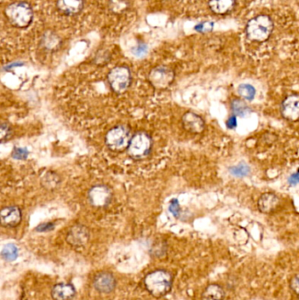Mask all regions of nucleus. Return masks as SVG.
<instances>
[{"instance_id": "obj_1", "label": "nucleus", "mask_w": 299, "mask_h": 300, "mask_svg": "<svg viewBox=\"0 0 299 300\" xmlns=\"http://www.w3.org/2000/svg\"><path fill=\"white\" fill-rule=\"evenodd\" d=\"M4 15L11 26L18 28H26L33 22V11L28 3L18 1L7 5Z\"/></svg>"}, {"instance_id": "obj_2", "label": "nucleus", "mask_w": 299, "mask_h": 300, "mask_svg": "<svg viewBox=\"0 0 299 300\" xmlns=\"http://www.w3.org/2000/svg\"><path fill=\"white\" fill-rule=\"evenodd\" d=\"M144 284L148 292L155 298L167 295L172 287V276L168 271L158 270L147 275Z\"/></svg>"}, {"instance_id": "obj_3", "label": "nucleus", "mask_w": 299, "mask_h": 300, "mask_svg": "<svg viewBox=\"0 0 299 300\" xmlns=\"http://www.w3.org/2000/svg\"><path fill=\"white\" fill-rule=\"evenodd\" d=\"M273 29V21L270 16L261 14L248 21L246 32L249 40L263 42L270 38Z\"/></svg>"}, {"instance_id": "obj_4", "label": "nucleus", "mask_w": 299, "mask_h": 300, "mask_svg": "<svg viewBox=\"0 0 299 300\" xmlns=\"http://www.w3.org/2000/svg\"><path fill=\"white\" fill-rule=\"evenodd\" d=\"M152 147L153 142L147 133H136L128 146V155L134 160H143L150 155Z\"/></svg>"}, {"instance_id": "obj_5", "label": "nucleus", "mask_w": 299, "mask_h": 300, "mask_svg": "<svg viewBox=\"0 0 299 300\" xmlns=\"http://www.w3.org/2000/svg\"><path fill=\"white\" fill-rule=\"evenodd\" d=\"M131 139L129 128L126 126H117L106 134V144L112 151L121 152L128 150Z\"/></svg>"}, {"instance_id": "obj_6", "label": "nucleus", "mask_w": 299, "mask_h": 300, "mask_svg": "<svg viewBox=\"0 0 299 300\" xmlns=\"http://www.w3.org/2000/svg\"><path fill=\"white\" fill-rule=\"evenodd\" d=\"M107 81L113 92L116 94H123L131 85V71L128 67H115L108 73Z\"/></svg>"}, {"instance_id": "obj_7", "label": "nucleus", "mask_w": 299, "mask_h": 300, "mask_svg": "<svg viewBox=\"0 0 299 300\" xmlns=\"http://www.w3.org/2000/svg\"><path fill=\"white\" fill-rule=\"evenodd\" d=\"M175 79L174 71L166 66L153 68L149 75V81L152 86L158 90H164L171 85Z\"/></svg>"}, {"instance_id": "obj_8", "label": "nucleus", "mask_w": 299, "mask_h": 300, "mask_svg": "<svg viewBox=\"0 0 299 300\" xmlns=\"http://www.w3.org/2000/svg\"><path fill=\"white\" fill-rule=\"evenodd\" d=\"M113 194L108 187L103 184L92 187L89 191V200L93 206L98 208L106 207L112 200Z\"/></svg>"}, {"instance_id": "obj_9", "label": "nucleus", "mask_w": 299, "mask_h": 300, "mask_svg": "<svg viewBox=\"0 0 299 300\" xmlns=\"http://www.w3.org/2000/svg\"><path fill=\"white\" fill-rule=\"evenodd\" d=\"M282 116L292 122L299 121V95L287 96L281 105Z\"/></svg>"}, {"instance_id": "obj_10", "label": "nucleus", "mask_w": 299, "mask_h": 300, "mask_svg": "<svg viewBox=\"0 0 299 300\" xmlns=\"http://www.w3.org/2000/svg\"><path fill=\"white\" fill-rule=\"evenodd\" d=\"M90 238V233L84 225L77 224L70 228L67 234L66 240L69 244L73 247H82L87 243Z\"/></svg>"}, {"instance_id": "obj_11", "label": "nucleus", "mask_w": 299, "mask_h": 300, "mask_svg": "<svg viewBox=\"0 0 299 300\" xmlns=\"http://www.w3.org/2000/svg\"><path fill=\"white\" fill-rule=\"evenodd\" d=\"M182 127L187 132L194 135H199L204 132L205 128L204 120L199 115L192 112H187L182 115Z\"/></svg>"}, {"instance_id": "obj_12", "label": "nucleus", "mask_w": 299, "mask_h": 300, "mask_svg": "<svg viewBox=\"0 0 299 300\" xmlns=\"http://www.w3.org/2000/svg\"><path fill=\"white\" fill-rule=\"evenodd\" d=\"M0 216L3 227H17L21 221V211L18 206H7L2 209Z\"/></svg>"}, {"instance_id": "obj_13", "label": "nucleus", "mask_w": 299, "mask_h": 300, "mask_svg": "<svg viewBox=\"0 0 299 300\" xmlns=\"http://www.w3.org/2000/svg\"><path fill=\"white\" fill-rule=\"evenodd\" d=\"M93 285L95 289L99 293H110L115 288L116 281L111 273L101 272L96 276Z\"/></svg>"}, {"instance_id": "obj_14", "label": "nucleus", "mask_w": 299, "mask_h": 300, "mask_svg": "<svg viewBox=\"0 0 299 300\" xmlns=\"http://www.w3.org/2000/svg\"><path fill=\"white\" fill-rule=\"evenodd\" d=\"M257 205L260 212L270 214L278 208L280 205V199L275 193L266 192L260 197Z\"/></svg>"}, {"instance_id": "obj_15", "label": "nucleus", "mask_w": 299, "mask_h": 300, "mask_svg": "<svg viewBox=\"0 0 299 300\" xmlns=\"http://www.w3.org/2000/svg\"><path fill=\"white\" fill-rule=\"evenodd\" d=\"M84 0H57L56 6L59 11L69 16L80 13L84 8Z\"/></svg>"}, {"instance_id": "obj_16", "label": "nucleus", "mask_w": 299, "mask_h": 300, "mask_svg": "<svg viewBox=\"0 0 299 300\" xmlns=\"http://www.w3.org/2000/svg\"><path fill=\"white\" fill-rule=\"evenodd\" d=\"M52 298L55 300H71L76 295V290L70 284H58L53 287Z\"/></svg>"}, {"instance_id": "obj_17", "label": "nucleus", "mask_w": 299, "mask_h": 300, "mask_svg": "<svg viewBox=\"0 0 299 300\" xmlns=\"http://www.w3.org/2000/svg\"><path fill=\"white\" fill-rule=\"evenodd\" d=\"M235 0H210L209 7L216 14H226L234 10Z\"/></svg>"}, {"instance_id": "obj_18", "label": "nucleus", "mask_w": 299, "mask_h": 300, "mask_svg": "<svg viewBox=\"0 0 299 300\" xmlns=\"http://www.w3.org/2000/svg\"><path fill=\"white\" fill-rule=\"evenodd\" d=\"M225 292L221 286L212 284L207 286L202 294V300H224Z\"/></svg>"}, {"instance_id": "obj_19", "label": "nucleus", "mask_w": 299, "mask_h": 300, "mask_svg": "<svg viewBox=\"0 0 299 300\" xmlns=\"http://www.w3.org/2000/svg\"><path fill=\"white\" fill-rule=\"evenodd\" d=\"M231 110L235 116L244 117L250 113V108L242 99H234L231 102Z\"/></svg>"}, {"instance_id": "obj_20", "label": "nucleus", "mask_w": 299, "mask_h": 300, "mask_svg": "<svg viewBox=\"0 0 299 300\" xmlns=\"http://www.w3.org/2000/svg\"><path fill=\"white\" fill-rule=\"evenodd\" d=\"M61 183V179L56 173L48 171L41 179V184L47 190H54Z\"/></svg>"}, {"instance_id": "obj_21", "label": "nucleus", "mask_w": 299, "mask_h": 300, "mask_svg": "<svg viewBox=\"0 0 299 300\" xmlns=\"http://www.w3.org/2000/svg\"><path fill=\"white\" fill-rule=\"evenodd\" d=\"M130 7L129 0H109L108 8L114 14H121Z\"/></svg>"}, {"instance_id": "obj_22", "label": "nucleus", "mask_w": 299, "mask_h": 300, "mask_svg": "<svg viewBox=\"0 0 299 300\" xmlns=\"http://www.w3.org/2000/svg\"><path fill=\"white\" fill-rule=\"evenodd\" d=\"M60 43H61V40L55 33L48 32L44 34L42 45L45 49L50 50V51L55 50L58 48Z\"/></svg>"}, {"instance_id": "obj_23", "label": "nucleus", "mask_w": 299, "mask_h": 300, "mask_svg": "<svg viewBox=\"0 0 299 300\" xmlns=\"http://www.w3.org/2000/svg\"><path fill=\"white\" fill-rule=\"evenodd\" d=\"M238 93L242 99H246L248 101H251L255 99L256 91L255 87L251 84H243L239 86Z\"/></svg>"}, {"instance_id": "obj_24", "label": "nucleus", "mask_w": 299, "mask_h": 300, "mask_svg": "<svg viewBox=\"0 0 299 300\" xmlns=\"http://www.w3.org/2000/svg\"><path fill=\"white\" fill-rule=\"evenodd\" d=\"M18 249L16 246L13 244H7L4 247V249L1 252V256L4 258V260L8 262L14 261L18 257Z\"/></svg>"}, {"instance_id": "obj_25", "label": "nucleus", "mask_w": 299, "mask_h": 300, "mask_svg": "<svg viewBox=\"0 0 299 300\" xmlns=\"http://www.w3.org/2000/svg\"><path fill=\"white\" fill-rule=\"evenodd\" d=\"M229 171L232 175L238 176V177H243L248 176L250 173V168L245 163H240L237 166H233L229 168Z\"/></svg>"}, {"instance_id": "obj_26", "label": "nucleus", "mask_w": 299, "mask_h": 300, "mask_svg": "<svg viewBox=\"0 0 299 300\" xmlns=\"http://www.w3.org/2000/svg\"><path fill=\"white\" fill-rule=\"evenodd\" d=\"M0 134H1V142L4 143V141H7L11 136V128L7 123H2L0 128Z\"/></svg>"}, {"instance_id": "obj_27", "label": "nucleus", "mask_w": 299, "mask_h": 300, "mask_svg": "<svg viewBox=\"0 0 299 300\" xmlns=\"http://www.w3.org/2000/svg\"><path fill=\"white\" fill-rule=\"evenodd\" d=\"M28 151L23 148H15L12 151V157L17 160H25L28 156Z\"/></svg>"}, {"instance_id": "obj_28", "label": "nucleus", "mask_w": 299, "mask_h": 300, "mask_svg": "<svg viewBox=\"0 0 299 300\" xmlns=\"http://www.w3.org/2000/svg\"><path fill=\"white\" fill-rule=\"evenodd\" d=\"M169 211L171 212L172 214L175 217V218H178L180 215V212H181V207L179 205V202L177 199H172L170 203H169V206H168Z\"/></svg>"}, {"instance_id": "obj_29", "label": "nucleus", "mask_w": 299, "mask_h": 300, "mask_svg": "<svg viewBox=\"0 0 299 300\" xmlns=\"http://www.w3.org/2000/svg\"><path fill=\"white\" fill-rule=\"evenodd\" d=\"M147 51H148V47H147V45L144 44V43H139L137 47H135V48L133 49L134 54H135V55H137V56H143V55L146 54Z\"/></svg>"}, {"instance_id": "obj_30", "label": "nucleus", "mask_w": 299, "mask_h": 300, "mask_svg": "<svg viewBox=\"0 0 299 300\" xmlns=\"http://www.w3.org/2000/svg\"><path fill=\"white\" fill-rule=\"evenodd\" d=\"M212 26L213 24L210 22H204L201 23L199 25H197L195 27V29L197 30V32H200V33H204V32H208L212 29Z\"/></svg>"}, {"instance_id": "obj_31", "label": "nucleus", "mask_w": 299, "mask_h": 300, "mask_svg": "<svg viewBox=\"0 0 299 300\" xmlns=\"http://www.w3.org/2000/svg\"><path fill=\"white\" fill-rule=\"evenodd\" d=\"M291 288L297 295L299 296V274H297L292 278L291 281Z\"/></svg>"}, {"instance_id": "obj_32", "label": "nucleus", "mask_w": 299, "mask_h": 300, "mask_svg": "<svg viewBox=\"0 0 299 300\" xmlns=\"http://www.w3.org/2000/svg\"><path fill=\"white\" fill-rule=\"evenodd\" d=\"M55 225L51 223V222H48V223L40 224V226H38L36 227V231L38 232H48V231H51L54 229Z\"/></svg>"}, {"instance_id": "obj_33", "label": "nucleus", "mask_w": 299, "mask_h": 300, "mask_svg": "<svg viewBox=\"0 0 299 300\" xmlns=\"http://www.w3.org/2000/svg\"><path fill=\"white\" fill-rule=\"evenodd\" d=\"M226 127L229 129H234L237 127V119L235 115H233L226 121Z\"/></svg>"}, {"instance_id": "obj_34", "label": "nucleus", "mask_w": 299, "mask_h": 300, "mask_svg": "<svg viewBox=\"0 0 299 300\" xmlns=\"http://www.w3.org/2000/svg\"><path fill=\"white\" fill-rule=\"evenodd\" d=\"M289 183L292 185H296L299 183V172L294 173L289 178Z\"/></svg>"}]
</instances>
